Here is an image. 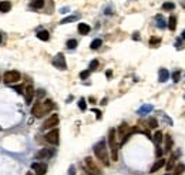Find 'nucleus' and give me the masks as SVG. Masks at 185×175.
Masks as SVG:
<instances>
[{
  "label": "nucleus",
  "instance_id": "obj_1",
  "mask_svg": "<svg viewBox=\"0 0 185 175\" xmlns=\"http://www.w3.org/2000/svg\"><path fill=\"white\" fill-rule=\"evenodd\" d=\"M53 108H54V103L51 100H46V101L39 100L36 104L33 105V108H31V114H33L36 118H40V117H43L44 114L50 113Z\"/></svg>",
  "mask_w": 185,
  "mask_h": 175
},
{
  "label": "nucleus",
  "instance_id": "obj_2",
  "mask_svg": "<svg viewBox=\"0 0 185 175\" xmlns=\"http://www.w3.org/2000/svg\"><path fill=\"white\" fill-rule=\"evenodd\" d=\"M94 154H95V157H97V159H100V161L103 162V165L110 167V158H108V151H107L105 141H100L98 144H95Z\"/></svg>",
  "mask_w": 185,
  "mask_h": 175
},
{
  "label": "nucleus",
  "instance_id": "obj_3",
  "mask_svg": "<svg viewBox=\"0 0 185 175\" xmlns=\"http://www.w3.org/2000/svg\"><path fill=\"white\" fill-rule=\"evenodd\" d=\"M108 144L111 150V159L117 161L118 159V145H117V137H115V129L111 128L108 133Z\"/></svg>",
  "mask_w": 185,
  "mask_h": 175
},
{
  "label": "nucleus",
  "instance_id": "obj_4",
  "mask_svg": "<svg viewBox=\"0 0 185 175\" xmlns=\"http://www.w3.org/2000/svg\"><path fill=\"white\" fill-rule=\"evenodd\" d=\"M84 164H86V172L88 175H101V171H100V168L97 167V164L94 162V159L91 158V157H87L84 159Z\"/></svg>",
  "mask_w": 185,
  "mask_h": 175
},
{
  "label": "nucleus",
  "instance_id": "obj_5",
  "mask_svg": "<svg viewBox=\"0 0 185 175\" xmlns=\"http://www.w3.org/2000/svg\"><path fill=\"white\" fill-rule=\"evenodd\" d=\"M46 141L51 144V145H57L60 142V131L57 128H53L51 131H49L46 134Z\"/></svg>",
  "mask_w": 185,
  "mask_h": 175
},
{
  "label": "nucleus",
  "instance_id": "obj_6",
  "mask_svg": "<svg viewBox=\"0 0 185 175\" xmlns=\"http://www.w3.org/2000/svg\"><path fill=\"white\" fill-rule=\"evenodd\" d=\"M20 73L17 70H10L7 71V73H4V83H7V84H13V83H17V81H20Z\"/></svg>",
  "mask_w": 185,
  "mask_h": 175
},
{
  "label": "nucleus",
  "instance_id": "obj_7",
  "mask_svg": "<svg viewBox=\"0 0 185 175\" xmlns=\"http://www.w3.org/2000/svg\"><path fill=\"white\" fill-rule=\"evenodd\" d=\"M57 124H58V115H57V114H51V115H50L49 118L44 121V124H43V128H46V129L53 128V127H56Z\"/></svg>",
  "mask_w": 185,
  "mask_h": 175
},
{
  "label": "nucleus",
  "instance_id": "obj_8",
  "mask_svg": "<svg viewBox=\"0 0 185 175\" xmlns=\"http://www.w3.org/2000/svg\"><path fill=\"white\" fill-rule=\"evenodd\" d=\"M31 170L36 171V175H44L47 172V164L44 162H33L31 164Z\"/></svg>",
  "mask_w": 185,
  "mask_h": 175
},
{
  "label": "nucleus",
  "instance_id": "obj_9",
  "mask_svg": "<svg viewBox=\"0 0 185 175\" xmlns=\"http://www.w3.org/2000/svg\"><path fill=\"white\" fill-rule=\"evenodd\" d=\"M53 154H54V151L51 148H43V150H40L37 152L36 158L37 159H49L53 157Z\"/></svg>",
  "mask_w": 185,
  "mask_h": 175
},
{
  "label": "nucleus",
  "instance_id": "obj_10",
  "mask_svg": "<svg viewBox=\"0 0 185 175\" xmlns=\"http://www.w3.org/2000/svg\"><path fill=\"white\" fill-rule=\"evenodd\" d=\"M53 64L57 68H60V70H66L67 68V64H66V60H64V56L60 53V54H57L56 56V58H54V61H53Z\"/></svg>",
  "mask_w": 185,
  "mask_h": 175
},
{
  "label": "nucleus",
  "instance_id": "obj_11",
  "mask_svg": "<svg viewBox=\"0 0 185 175\" xmlns=\"http://www.w3.org/2000/svg\"><path fill=\"white\" fill-rule=\"evenodd\" d=\"M24 96H26V103H27V104H30V103H31V100H33V96H34L33 86H27V87L24 88Z\"/></svg>",
  "mask_w": 185,
  "mask_h": 175
},
{
  "label": "nucleus",
  "instance_id": "obj_12",
  "mask_svg": "<svg viewBox=\"0 0 185 175\" xmlns=\"http://www.w3.org/2000/svg\"><path fill=\"white\" fill-rule=\"evenodd\" d=\"M164 165H165V159L160 158V159H158V161H157V162L151 167V171H150V172H152V174H154V172H157L158 170H160V168L164 167Z\"/></svg>",
  "mask_w": 185,
  "mask_h": 175
},
{
  "label": "nucleus",
  "instance_id": "obj_13",
  "mask_svg": "<svg viewBox=\"0 0 185 175\" xmlns=\"http://www.w3.org/2000/svg\"><path fill=\"white\" fill-rule=\"evenodd\" d=\"M78 33L80 34H88L90 33V26L86 23H80L78 24Z\"/></svg>",
  "mask_w": 185,
  "mask_h": 175
},
{
  "label": "nucleus",
  "instance_id": "obj_14",
  "mask_svg": "<svg viewBox=\"0 0 185 175\" xmlns=\"http://www.w3.org/2000/svg\"><path fill=\"white\" fill-rule=\"evenodd\" d=\"M10 9H12V3L10 2H2L0 3V12H3V13L10 12Z\"/></svg>",
  "mask_w": 185,
  "mask_h": 175
},
{
  "label": "nucleus",
  "instance_id": "obj_15",
  "mask_svg": "<svg viewBox=\"0 0 185 175\" xmlns=\"http://www.w3.org/2000/svg\"><path fill=\"white\" fill-rule=\"evenodd\" d=\"M168 75H169V73L167 70H165V68H161L160 70V81L161 83H164V81H167V80H168Z\"/></svg>",
  "mask_w": 185,
  "mask_h": 175
},
{
  "label": "nucleus",
  "instance_id": "obj_16",
  "mask_svg": "<svg viewBox=\"0 0 185 175\" xmlns=\"http://www.w3.org/2000/svg\"><path fill=\"white\" fill-rule=\"evenodd\" d=\"M37 37L40 38V40H43V42H47V40H49V31H47V30H41V31H39V33H37Z\"/></svg>",
  "mask_w": 185,
  "mask_h": 175
},
{
  "label": "nucleus",
  "instance_id": "obj_17",
  "mask_svg": "<svg viewBox=\"0 0 185 175\" xmlns=\"http://www.w3.org/2000/svg\"><path fill=\"white\" fill-rule=\"evenodd\" d=\"M168 27L169 30H175V27H177V17L175 16H171L168 19Z\"/></svg>",
  "mask_w": 185,
  "mask_h": 175
},
{
  "label": "nucleus",
  "instance_id": "obj_18",
  "mask_svg": "<svg viewBox=\"0 0 185 175\" xmlns=\"http://www.w3.org/2000/svg\"><path fill=\"white\" fill-rule=\"evenodd\" d=\"M101 44H103V42H101V40H100V38H95V40H93V43H91V49H93V50H97V49H98L100 46H101Z\"/></svg>",
  "mask_w": 185,
  "mask_h": 175
},
{
  "label": "nucleus",
  "instance_id": "obj_19",
  "mask_svg": "<svg viewBox=\"0 0 185 175\" xmlns=\"http://www.w3.org/2000/svg\"><path fill=\"white\" fill-rule=\"evenodd\" d=\"M31 6H33V9H41L44 6V0H34Z\"/></svg>",
  "mask_w": 185,
  "mask_h": 175
},
{
  "label": "nucleus",
  "instance_id": "obj_20",
  "mask_svg": "<svg viewBox=\"0 0 185 175\" xmlns=\"http://www.w3.org/2000/svg\"><path fill=\"white\" fill-rule=\"evenodd\" d=\"M184 171H185V165H184V164H179V165H177V168H175V172H174V174H175V175H181Z\"/></svg>",
  "mask_w": 185,
  "mask_h": 175
},
{
  "label": "nucleus",
  "instance_id": "obj_21",
  "mask_svg": "<svg viewBox=\"0 0 185 175\" xmlns=\"http://www.w3.org/2000/svg\"><path fill=\"white\" fill-rule=\"evenodd\" d=\"M165 142H167V145H165V151H169V150H171V145H172V140H171L169 135L165 137Z\"/></svg>",
  "mask_w": 185,
  "mask_h": 175
},
{
  "label": "nucleus",
  "instance_id": "obj_22",
  "mask_svg": "<svg viewBox=\"0 0 185 175\" xmlns=\"http://www.w3.org/2000/svg\"><path fill=\"white\" fill-rule=\"evenodd\" d=\"M160 43H161V38L160 37H151V40H150V44H151L152 47H157Z\"/></svg>",
  "mask_w": 185,
  "mask_h": 175
},
{
  "label": "nucleus",
  "instance_id": "obj_23",
  "mask_svg": "<svg viewBox=\"0 0 185 175\" xmlns=\"http://www.w3.org/2000/svg\"><path fill=\"white\" fill-rule=\"evenodd\" d=\"M97 67H98V60H93V61L90 63V66H88V70L94 71V70H97Z\"/></svg>",
  "mask_w": 185,
  "mask_h": 175
},
{
  "label": "nucleus",
  "instance_id": "obj_24",
  "mask_svg": "<svg viewBox=\"0 0 185 175\" xmlns=\"http://www.w3.org/2000/svg\"><path fill=\"white\" fill-rule=\"evenodd\" d=\"M154 140H155L157 144H160V142L162 141V133H161V131H157V133L154 134Z\"/></svg>",
  "mask_w": 185,
  "mask_h": 175
},
{
  "label": "nucleus",
  "instance_id": "obj_25",
  "mask_svg": "<svg viewBox=\"0 0 185 175\" xmlns=\"http://www.w3.org/2000/svg\"><path fill=\"white\" fill-rule=\"evenodd\" d=\"M174 7H175V4L169 3V2H167V3L162 4V9H164V10H174Z\"/></svg>",
  "mask_w": 185,
  "mask_h": 175
},
{
  "label": "nucleus",
  "instance_id": "obj_26",
  "mask_svg": "<svg viewBox=\"0 0 185 175\" xmlns=\"http://www.w3.org/2000/svg\"><path fill=\"white\" fill-rule=\"evenodd\" d=\"M67 47H68V49H71V50H73V49H76V47H77V42H76V40H73V38H71V40H68V42H67Z\"/></svg>",
  "mask_w": 185,
  "mask_h": 175
},
{
  "label": "nucleus",
  "instance_id": "obj_27",
  "mask_svg": "<svg viewBox=\"0 0 185 175\" xmlns=\"http://www.w3.org/2000/svg\"><path fill=\"white\" fill-rule=\"evenodd\" d=\"M174 162H175V155H174L172 158L169 159V162L167 164V170H168V171H171V170H172V167H174Z\"/></svg>",
  "mask_w": 185,
  "mask_h": 175
},
{
  "label": "nucleus",
  "instance_id": "obj_28",
  "mask_svg": "<svg viewBox=\"0 0 185 175\" xmlns=\"http://www.w3.org/2000/svg\"><path fill=\"white\" fill-rule=\"evenodd\" d=\"M157 20L160 21V23H158V26H160L161 29H164V27H165V23H164V19H162V16H161V14H158V16H157Z\"/></svg>",
  "mask_w": 185,
  "mask_h": 175
},
{
  "label": "nucleus",
  "instance_id": "obj_29",
  "mask_svg": "<svg viewBox=\"0 0 185 175\" xmlns=\"http://www.w3.org/2000/svg\"><path fill=\"white\" fill-rule=\"evenodd\" d=\"M148 124H150V127H151V128H157L158 122H157L155 118H150V120H148Z\"/></svg>",
  "mask_w": 185,
  "mask_h": 175
},
{
  "label": "nucleus",
  "instance_id": "obj_30",
  "mask_svg": "<svg viewBox=\"0 0 185 175\" xmlns=\"http://www.w3.org/2000/svg\"><path fill=\"white\" fill-rule=\"evenodd\" d=\"M78 107H80V110H81V111H84V110H86V101H84V98H81V100L78 101Z\"/></svg>",
  "mask_w": 185,
  "mask_h": 175
},
{
  "label": "nucleus",
  "instance_id": "obj_31",
  "mask_svg": "<svg viewBox=\"0 0 185 175\" xmlns=\"http://www.w3.org/2000/svg\"><path fill=\"white\" fill-rule=\"evenodd\" d=\"M88 75H90V70H87V71H81V73H80V77H81L83 80L87 78Z\"/></svg>",
  "mask_w": 185,
  "mask_h": 175
},
{
  "label": "nucleus",
  "instance_id": "obj_32",
  "mask_svg": "<svg viewBox=\"0 0 185 175\" xmlns=\"http://www.w3.org/2000/svg\"><path fill=\"white\" fill-rule=\"evenodd\" d=\"M179 75H181V71H175V73L172 74L174 81H178V80H179Z\"/></svg>",
  "mask_w": 185,
  "mask_h": 175
},
{
  "label": "nucleus",
  "instance_id": "obj_33",
  "mask_svg": "<svg viewBox=\"0 0 185 175\" xmlns=\"http://www.w3.org/2000/svg\"><path fill=\"white\" fill-rule=\"evenodd\" d=\"M155 154H157V157H160V158H161V155H162V150H161L160 147H158V148H157V151H155Z\"/></svg>",
  "mask_w": 185,
  "mask_h": 175
},
{
  "label": "nucleus",
  "instance_id": "obj_34",
  "mask_svg": "<svg viewBox=\"0 0 185 175\" xmlns=\"http://www.w3.org/2000/svg\"><path fill=\"white\" fill-rule=\"evenodd\" d=\"M74 20V17H68V19H64V20H61V24H64V23H68V21Z\"/></svg>",
  "mask_w": 185,
  "mask_h": 175
},
{
  "label": "nucleus",
  "instance_id": "obj_35",
  "mask_svg": "<svg viewBox=\"0 0 185 175\" xmlns=\"http://www.w3.org/2000/svg\"><path fill=\"white\" fill-rule=\"evenodd\" d=\"M70 175H76V168L74 167H70V172H68Z\"/></svg>",
  "mask_w": 185,
  "mask_h": 175
},
{
  "label": "nucleus",
  "instance_id": "obj_36",
  "mask_svg": "<svg viewBox=\"0 0 185 175\" xmlns=\"http://www.w3.org/2000/svg\"><path fill=\"white\" fill-rule=\"evenodd\" d=\"M94 113L97 114V118H101V113H100L98 110H94Z\"/></svg>",
  "mask_w": 185,
  "mask_h": 175
},
{
  "label": "nucleus",
  "instance_id": "obj_37",
  "mask_svg": "<svg viewBox=\"0 0 185 175\" xmlns=\"http://www.w3.org/2000/svg\"><path fill=\"white\" fill-rule=\"evenodd\" d=\"M182 38H184V40H185V30H184V31H182Z\"/></svg>",
  "mask_w": 185,
  "mask_h": 175
},
{
  "label": "nucleus",
  "instance_id": "obj_38",
  "mask_svg": "<svg viewBox=\"0 0 185 175\" xmlns=\"http://www.w3.org/2000/svg\"><path fill=\"white\" fill-rule=\"evenodd\" d=\"M26 175H33V174H31V172H27V174H26Z\"/></svg>",
  "mask_w": 185,
  "mask_h": 175
},
{
  "label": "nucleus",
  "instance_id": "obj_39",
  "mask_svg": "<svg viewBox=\"0 0 185 175\" xmlns=\"http://www.w3.org/2000/svg\"><path fill=\"white\" fill-rule=\"evenodd\" d=\"M0 43H2V34H0Z\"/></svg>",
  "mask_w": 185,
  "mask_h": 175
},
{
  "label": "nucleus",
  "instance_id": "obj_40",
  "mask_svg": "<svg viewBox=\"0 0 185 175\" xmlns=\"http://www.w3.org/2000/svg\"><path fill=\"white\" fill-rule=\"evenodd\" d=\"M165 175H169V174H165Z\"/></svg>",
  "mask_w": 185,
  "mask_h": 175
}]
</instances>
